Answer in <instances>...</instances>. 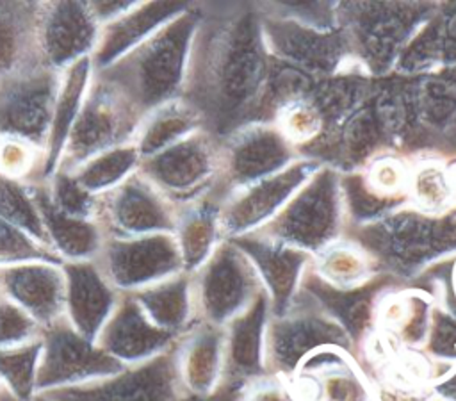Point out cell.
<instances>
[{
	"instance_id": "obj_33",
	"label": "cell",
	"mask_w": 456,
	"mask_h": 401,
	"mask_svg": "<svg viewBox=\"0 0 456 401\" xmlns=\"http://www.w3.org/2000/svg\"><path fill=\"white\" fill-rule=\"evenodd\" d=\"M43 184L50 201L61 212L82 219H98L100 196L86 191L71 171L59 168Z\"/></svg>"
},
{
	"instance_id": "obj_20",
	"label": "cell",
	"mask_w": 456,
	"mask_h": 401,
	"mask_svg": "<svg viewBox=\"0 0 456 401\" xmlns=\"http://www.w3.org/2000/svg\"><path fill=\"white\" fill-rule=\"evenodd\" d=\"M94 68L91 57H84L61 71L55 94L52 123L46 143L41 153V178L48 180L61 166V157L69 135V130L80 114L84 100L93 84Z\"/></svg>"
},
{
	"instance_id": "obj_29",
	"label": "cell",
	"mask_w": 456,
	"mask_h": 401,
	"mask_svg": "<svg viewBox=\"0 0 456 401\" xmlns=\"http://www.w3.org/2000/svg\"><path fill=\"white\" fill-rule=\"evenodd\" d=\"M0 219L48 246L41 212L30 184L0 175Z\"/></svg>"
},
{
	"instance_id": "obj_2",
	"label": "cell",
	"mask_w": 456,
	"mask_h": 401,
	"mask_svg": "<svg viewBox=\"0 0 456 401\" xmlns=\"http://www.w3.org/2000/svg\"><path fill=\"white\" fill-rule=\"evenodd\" d=\"M198 27L196 11L185 9L118 62L94 71V77L144 118L182 98Z\"/></svg>"
},
{
	"instance_id": "obj_37",
	"label": "cell",
	"mask_w": 456,
	"mask_h": 401,
	"mask_svg": "<svg viewBox=\"0 0 456 401\" xmlns=\"http://www.w3.org/2000/svg\"><path fill=\"white\" fill-rule=\"evenodd\" d=\"M321 114L312 103L292 100L281 110L276 125L292 144H297L315 137L321 132Z\"/></svg>"
},
{
	"instance_id": "obj_24",
	"label": "cell",
	"mask_w": 456,
	"mask_h": 401,
	"mask_svg": "<svg viewBox=\"0 0 456 401\" xmlns=\"http://www.w3.org/2000/svg\"><path fill=\"white\" fill-rule=\"evenodd\" d=\"M221 201L200 198L189 205L178 209L175 241L180 251L183 273H196L214 253L221 241Z\"/></svg>"
},
{
	"instance_id": "obj_4",
	"label": "cell",
	"mask_w": 456,
	"mask_h": 401,
	"mask_svg": "<svg viewBox=\"0 0 456 401\" xmlns=\"http://www.w3.org/2000/svg\"><path fill=\"white\" fill-rule=\"evenodd\" d=\"M126 367L61 317L41 331L36 392L48 394L112 378Z\"/></svg>"
},
{
	"instance_id": "obj_34",
	"label": "cell",
	"mask_w": 456,
	"mask_h": 401,
	"mask_svg": "<svg viewBox=\"0 0 456 401\" xmlns=\"http://www.w3.org/2000/svg\"><path fill=\"white\" fill-rule=\"evenodd\" d=\"M27 262L62 264L48 246L41 244L23 230L0 219V269Z\"/></svg>"
},
{
	"instance_id": "obj_35",
	"label": "cell",
	"mask_w": 456,
	"mask_h": 401,
	"mask_svg": "<svg viewBox=\"0 0 456 401\" xmlns=\"http://www.w3.org/2000/svg\"><path fill=\"white\" fill-rule=\"evenodd\" d=\"M43 328L0 292V349L20 348L41 337Z\"/></svg>"
},
{
	"instance_id": "obj_31",
	"label": "cell",
	"mask_w": 456,
	"mask_h": 401,
	"mask_svg": "<svg viewBox=\"0 0 456 401\" xmlns=\"http://www.w3.org/2000/svg\"><path fill=\"white\" fill-rule=\"evenodd\" d=\"M454 191L452 175L435 162L420 164L408 176L406 196L420 212L440 214L449 210Z\"/></svg>"
},
{
	"instance_id": "obj_12",
	"label": "cell",
	"mask_w": 456,
	"mask_h": 401,
	"mask_svg": "<svg viewBox=\"0 0 456 401\" xmlns=\"http://www.w3.org/2000/svg\"><path fill=\"white\" fill-rule=\"evenodd\" d=\"M178 207L139 171L100 196L98 221L107 237L173 233Z\"/></svg>"
},
{
	"instance_id": "obj_15",
	"label": "cell",
	"mask_w": 456,
	"mask_h": 401,
	"mask_svg": "<svg viewBox=\"0 0 456 401\" xmlns=\"http://www.w3.org/2000/svg\"><path fill=\"white\" fill-rule=\"evenodd\" d=\"M173 339L175 333L160 330L146 317L132 294H121L96 337V346L125 367H134L160 356Z\"/></svg>"
},
{
	"instance_id": "obj_26",
	"label": "cell",
	"mask_w": 456,
	"mask_h": 401,
	"mask_svg": "<svg viewBox=\"0 0 456 401\" xmlns=\"http://www.w3.org/2000/svg\"><path fill=\"white\" fill-rule=\"evenodd\" d=\"M132 296L155 326L175 335L187 324L194 310L192 278L189 273H178Z\"/></svg>"
},
{
	"instance_id": "obj_27",
	"label": "cell",
	"mask_w": 456,
	"mask_h": 401,
	"mask_svg": "<svg viewBox=\"0 0 456 401\" xmlns=\"http://www.w3.org/2000/svg\"><path fill=\"white\" fill-rule=\"evenodd\" d=\"M223 364V337L212 328H200L183 342L176 372L182 383L196 394L208 392Z\"/></svg>"
},
{
	"instance_id": "obj_7",
	"label": "cell",
	"mask_w": 456,
	"mask_h": 401,
	"mask_svg": "<svg viewBox=\"0 0 456 401\" xmlns=\"http://www.w3.org/2000/svg\"><path fill=\"white\" fill-rule=\"evenodd\" d=\"M141 119L121 96L93 77L80 114L69 130L59 168L73 171L100 151L132 143Z\"/></svg>"
},
{
	"instance_id": "obj_39",
	"label": "cell",
	"mask_w": 456,
	"mask_h": 401,
	"mask_svg": "<svg viewBox=\"0 0 456 401\" xmlns=\"http://www.w3.org/2000/svg\"><path fill=\"white\" fill-rule=\"evenodd\" d=\"M135 2H126V0H110V2H87L89 12L96 20V23L102 27L116 18H119L123 12H126Z\"/></svg>"
},
{
	"instance_id": "obj_30",
	"label": "cell",
	"mask_w": 456,
	"mask_h": 401,
	"mask_svg": "<svg viewBox=\"0 0 456 401\" xmlns=\"http://www.w3.org/2000/svg\"><path fill=\"white\" fill-rule=\"evenodd\" d=\"M41 337L30 344L0 349V383L14 401H34Z\"/></svg>"
},
{
	"instance_id": "obj_8",
	"label": "cell",
	"mask_w": 456,
	"mask_h": 401,
	"mask_svg": "<svg viewBox=\"0 0 456 401\" xmlns=\"http://www.w3.org/2000/svg\"><path fill=\"white\" fill-rule=\"evenodd\" d=\"M94 260L121 294H134L183 273L173 233L107 237Z\"/></svg>"
},
{
	"instance_id": "obj_5",
	"label": "cell",
	"mask_w": 456,
	"mask_h": 401,
	"mask_svg": "<svg viewBox=\"0 0 456 401\" xmlns=\"http://www.w3.org/2000/svg\"><path fill=\"white\" fill-rule=\"evenodd\" d=\"M362 241L394 262L410 266L456 250V209L440 214L397 210L369 223Z\"/></svg>"
},
{
	"instance_id": "obj_38",
	"label": "cell",
	"mask_w": 456,
	"mask_h": 401,
	"mask_svg": "<svg viewBox=\"0 0 456 401\" xmlns=\"http://www.w3.org/2000/svg\"><path fill=\"white\" fill-rule=\"evenodd\" d=\"M41 162V150L18 137H0V175L23 180Z\"/></svg>"
},
{
	"instance_id": "obj_32",
	"label": "cell",
	"mask_w": 456,
	"mask_h": 401,
	"mask_svg": "<svg viewBox=\"0 0 456 401\" xmlns=\"http://www.w3.org/2000/svg\"><path fill=\"white\" fill-rule=\"evenodd\" d=\"M319 273L333 285L351 289L367 280L370 260L362 246L333 242L319 253Z\"/></svg>"
},
{
	"instance_id": "obj_10",
	"label": "cell",
	"mask_w": 456,
	"mask_h": 401,
	"mask_svg": "<svg viewBox=\"0 0 456 401\" xmlns=\"http://www.w3.org/2000/svg\"><path fill=\"white\" fill-rule=\"evenodd\" d=\"M61 73L48 68L0 78V137H18L45 148Z\"/></svg>"
},
{
	"instance_id": "obj_18",
	"label": "cell",
	"mask_w": 456,
	"mask_h": 401,
	"mask_svg": "<svg viewBox=\"0 0 456 401\" xmlns=\"http://www.w3.org/2000/svg\"><path fill=\"white\" fill-rule=\"evenodd\" d=\"M185 9L182 2H135L119 18L102 25L91 53L94 71L118 62Z\"/></svg>"
},
{
	"instance_id": "obj_21",
	"label": "cell",
	"mask_w": 456,
	"mask_h": 401,
	"mask_svg": "<svg viewBox=\"0 0 456 401\" xmlns=\"http://www.w3.org/2000/svg\"><path fill=\"white\" fill-rule=\"evenodd\" d=\"M34 200L39 207L48 248L61 262L94 260L102 251L107 233L98 219L73 217L53 207L45 184H30Z\"/></svg>"
},
{
	"instance_id": "obj_13",
	"label": "cell",
	"mask_w": 456,
	"mask_h": 401,
	"mask_svg": "<svg viewBox=\"0 0 456 401\" xmlns=\"http://www.w3.org/2000/svg\"><path fill=\"white\" fill-rule=\"evenodd\" d=\"M219 150V176L230 185V192L273 176L296 160L294 144L278 125L269 123H249L235 130Z\"/></svg>"
},
{
	"instance_id": "obj_28",
	"label": "cell",
	"mask_w": 456,
	"mask_h": 401,
	"mask_svg": "<svg viewBox=\"0 0 456 401\" xmlns=\"http://www.w3.org/2000/svg\"><path fill=\"white\" fill-rule=\"evenodd\" d=\"M141 155L134 143H125L100 151L77 166L71 173L80 185L94 196H102L139 171Z\"/></svg>"
},
{
	"instance_id": "obj_17",
	"label": "cell",
	"mask_w": 456,
	"mask_h": 401,
	"mask_svg": "<svg viewBox=\"0 0 456 401\" xmlns=\"http://www.w3.org/2000/svg\"><path fill=\"white\" fill-rule=\"evenodd\" d=\"M0 292L25 310L41 328L64 317V273L61 264L27 262L0 269Z\"/></svg>"
},
{
	"instance_id": "obj_19",
	"label": "cell",
	"mask_w": 456,
	"mask_h": 401,
	"mask_svg": "<svg viewBox=\"0 0 456 401\" xmlns=\"http://www.w3.org/2000/svg\"><path fill=\"white\" fill-rule=\"evenodd\" d=\"M162 355L119 374L82 387L48 392L52 401H167L169 369ZM46 396V394H45Z\"/></svg>"
},
{
	"instance_id": "obj_6",
	"label": "cell",
	"mask_w": 456,
	"mask_h": 401,
	"mask_svg": "<svg viewBox=\"0 0 456 401\" xmlns=\"http://www.w3.org/2000/svg\"><path fill=\"white\" fill-rule=\"evenodd\" d=\"M221 150L201 128L141 160L139 173L178 209L203 198L219 176Z\"/></svg>"
},
{
	"instance_id": "obj_14",
	"label": "cell",
	"mask_w": 456,
	"mask_h": 401,
	"mask_svg": "<svg viewBox=\"0 0 456 401\" xmlns=\"http://www.w3.org/2000/svg\"><path fill=\"white\" fill-rule=\"evenodd\" d=\"M100 25L87 2H41L37 20V52L41 66L64 71L77 61L91 57Z\"/></svg>"
},
{
	"instance_id": "obj_23",
	"label": "cell",
	"mask_w": 456,
	"mask_h": 401,
	"mask_svg": "<svg viewBox=\"0 0 456 401\" xmlns=\"http://www.w3.org/2000/svg\"><path fill=\"white\" fill-rule=\"evenodd\" d=\"M39 4L0 2V78L41 66L37 52Z\"/></svg>"
},
{
	"instance_id": "obj_1",
	"label": "cell",
	"mask_w": 456,
	"mask_h": 401,
	"mask_svg": "<svg viewBox=\"0 0 456 401\" xmlns=\"http://www.w3.org/2000/svg\"><path fill=\"white\" fill-rule=\"evenodd\" d=\"M264 84L265 48L253 20L216 25L208 36L198 27L185 82V89L194 86V100L189 102L194 109L207 100L217 109L242 107Z\"/></svg>"
},
{
	"instance_id": "obj_3",
	"label": "cell",
	"mask_w": 456,
	"mask_h": 401,
	"mask_svg": "<svg viewBox=\"0 0 456 401\" xmlns=\"http://www.w3.org/2000/svg\"><path fill=\"white\" fill-rule=\"evenodd\" d=\"M344 210L338 175L319 166L283 210L258 232L305 253H321L338 241Z\"/></svg>"
},
{
	"instance_id": "obj_22",
	"label": "cell",
	"mask_w": 456,
	"mask_h": 401,
	"mask_svg": "<svg viewBox=\"0 0 456 401\" xmlns=\"http://www.w3.org/2000/svg\"><path fill=\"white\" fill-rule=\"evenodd\" d=\"M233 241L251 260L256 274L269 287L274 296V303H283L303 271L308 253L271 239L260 232L248 233Z\"/></svg>"
},
{
	"instance_id": "obj_16",
	"label": "cell",
	"mask_w": 456,
	"mask_h": 401,
	"mask_svg": "<svg viewBox=\"0 0 456 401\" xmlns=\"http://www.w3.org/2000/svg\"><path fill=\"white\" fill-rule=\"evenodd\" d=\"M61 267L64 273V319L84 339L96 342L121 292L110 285L96 260L62 262Z\"/></svg>"
},
{
	"instance_id": "obj_25",
	"label": "cell",
	"mask_w": 456,
	"mask_h": 401,
	"mask_svg": "<svg viewBox=\"0 0 456 401\" xmlns=\"http://www.w3.org/2000/svg\"><path fill=\"white\" fill-rule=\"evenodd\" d=\"M201 125L200 112L183 98H176L148 112L141 119L132 143L142 160L201 130Z\"/></svg>"
},
{
	"instance_id": "obj_40",
	"label": "cell",
	"mask_w": 456,
	"mask_h": 401,
	"mask_svg": "<svg viewBox=\"0 0 456 401\" xmlns=\"http://www.w3.org/2000/svg\"><path fill=\"white\" fill-rule=\"evenodd\" d=\"M34 401H52V399H50L48 396H45V394H39V396H37Z\"/></svg>"
},
{
	"instance_id": "obj_9",
	"label": "cell",
	"mask_w": 456,
	"mask_h": 401,
	"mask_svg": "<svg viewBox=\"0 0 456 401\" xmlns=\"http://www.w3.org/2000/svg\"><path fill=\"white\" fill-rule=\"evenodd\" d=\"M317 168V162L297 159L273 176L228 192L219 212L223 237L237 239L267 226Z\"/></svg>"
},
{
	"instance_id": "obj_11",
	"label": "cell",
	"mask_w": 456,
	"mask_h": 401,
	"mask_svg": "<svg viewBox=\"0 0 456 401\" xmlns=\"http://www.w3.org/2000/svg\"><path fill=\"white\" fill-rule=\"evenodd\" d=\"M256 271L246 253L228 239L221 241L192 278L194 307L212 323H224L251 299Z\"/></svg>"
},
{
	"instance_id": "obj_36",
	"label": "cell",
	"mask_w": 456,
	"mask_h": 401,
	"mask_svg": "<svg viewBox=\"0 0 456 401\" xmlns=\"http://www.w3.org/2000/svg\"><path fill=\"white\" fill-rule=\"evenodd\" d=\"M408 176L410 175L401 160L383 157L370 164L363 180L378 196L401 203L403 198L406 196Z\"/></svg>"
}]
</instances>
